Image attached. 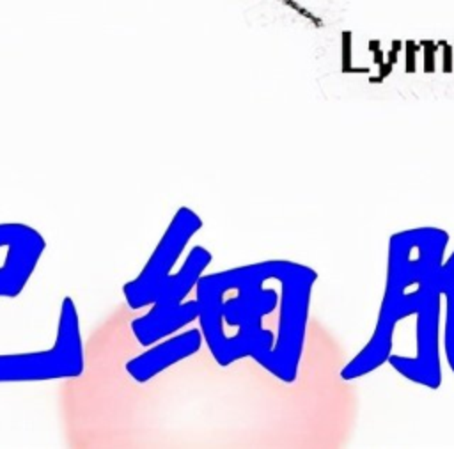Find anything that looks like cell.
Instances as JSON below:
<instances>
[{"instance_id": "7c38bea8", "label": "cell", "mask_w": 454, "mask_h": 449, "mask_svg": "<svg viewBox=\"0 0 454 449\" xmlns=\"http://www.w3.org/2000/svg\"><path fill=\"white\" fill-rule=\"evenodd\" d=\"M438 44L442 46V69H443V73H452L454 71V50L445 41H440Z\"/></svg>"}, {"instance_id": "8992f818", "label": "cell", "mask_w": 454, "mask_h": 449, "mask_svg": "<svg viewBox=\"0 0 454 449\" xmlns=\"http://www.w3.org/2000/svg\"><path fill=\"white\" fill-rule=\"evenodd\" d=\"M443 291L434 286L424 302L420 303L417 314V355L403 357L390 355V366L404 378L413 383L424 385L427 389H438L442 383V366H440V303Z\"/></svg>"}, {"instance_id": "9a60e30c", "label": "cell", "mask_w": 454, "mask_h": 449, "mask_svg": "<svg viewBox=\"0 0 454 449\" xmlns=\"http://www.w3.org/2000/svg\"><path fill=\"white\" fill-rule=\"evenodd\" d=\"M390 48L395 50V51H401V50H403V41H399V39L392 41V46H390Z\"/></svg>"}, {"instance_id": "52a82bcc", "label": "cell", "mask_w": 454, "mask_h": 449, "mask_svg": "<svg viewBox=\"0 0 454 449\" xmlns=\"http://www.w3.org/2000/svg\"><path fill=\"white\" fill-rule=\"evenodd\" d=\"M44 238L25 224H0V296H18L32 277L43 252Z\"/></svg>"}, {"instance_id": "30bf717a", "label": "cell", "mask_w": 454, "mask_h": 449, "mask_svg": "<svg viewBox=\"0 0 454 449\" xmlns=\"http://www.w3.org/2000/svg\"><path fill=\"white\" fill-rule=\"evenodd\" d=\"M351 32H342V71L351 73Z\"/></svg>"}, {"instance_id": "9c48e42d", "label": "cell", "mask_w": 454, "mask_h": 449, "mask_svg": "<svg viewBox=\"0 0 454 449\" xmlns=\"http://www.w3.org/2000/svg\"><path fill=\"white\" fill-rule=\"evenodd\" d=\"M419 44L424 53V73H433L434 71V55H436L438 46H436V43H433L429 39H424Z\"/></svg>"}, {"instance_id": "3957f363", "label": "cell", "mask_w": 454, "mask_h": 449, "mask_svg": "<svg viewBox=\"0 0 454 449\" xmlns=\"http://www.w3.org/2000/svg\"><path fill=\"white\" fill-rule=\"evenodd\" d=\"M83 344L74 302L66 296L60 305L57 337L51 348L0 355V383L74 378L83 373Z\"/></svg>"}, {"instance_id": "6da1fadb", "label": "cell", "mask_w": 454, "mask_h": 449, "mask_svg": "<svg viewBox=\"0 0 454 449\" xmlns=\"http://www.w3.org/2000/svg\"><path fill=\"white\" fill-rule=\"evenodd\" d=\"M270 261L202 275L195 286L200 334L213 358L231 366L241 358H254L270 371L275 335L262 321L277 311L282 286L266 288ZM282 268V259H280ZM280 284V270H278Z\"/></svg>"}, {"instance_id": "5b68a950", "label": "cell", "mask_w": 454, "mask_h": 449, "mask_svg": "<svg viewBox=\"0 0 454 449\" xmlns=\"http://www.w3.org/2000/svg\"><path fill=\"white\" fill-rule=\"evenodd\" d=\"M200 227V217L190 208L183 206L176 211L142 272L133 280L124 284L122 293L128 307L137 311L151 305L154 293L172 275L170 272L177 257Z\"/></svg>"}, {"instance_id": "2e32d148", "label": "cell", "mask_w": 454, "mask_h": 449, "mask_svg": "<svg viewBox=\"0 0 454 449\" xmlns=\"http://www.w3.org/2000/svg\"><path fill=\"white\" fill-rule=\"evenodd\" d=\"M378 48H380V41H374V39L369 41V50H371V51H374V50H378Z\"/></svg>"}, {"instance_id": "277c9868", "label": "cell", "mask_w": 454, "mask_h": 449, "mask_svg": "<svg viewBox=\"0 0 454 449\" xmlns=\"http://www.w3.org/2000/svg\"><path fill=\"white\" fill-rule=\"evenodd\" d=\"M211 263V252L197 245L186 256L181 270L172 273L154 293L147 314L131 321V332L142 346H151L199 316L197 300L183 302L197 286L202 272Z\"/></svg>"}, {"instance_id": "ba28073f", "label": "cell", "mask_w": 454, "mask_h": 449, "mask_svg": "<svg viewBox=\"0 0 454 449\" xmlns=\"http://www.w3.org/2000/svg\"><path fill=\"white\" fill-rule=\"evenodd\" d=\"M200 328L186 330L170 339L158 343L147 351L133 357L126 362V373L138 383H145L167 367L184 360L186 357L195 355L202 346Z\"/></svg>"}, {"instance_id": "7a4b0ae2", "label": "cell", "mask_w": 454, "mask_h": 449, "mask_svg": "<svg viewBox=\"0 0 454 449\" xmlns=\"http://www.w3.org/2000/svg\"><path fill=\"white\" fill-rule=\"evenodd\" d=\"M447 243L449 234L440 227H415L390 236L387 286L376 328L365 348L342 367V380L365 376L388 360L397 323L415 314L427 293L440 284Z\"/></svg>"}, {"instance_id": "8fae6325", "label": "cell", "mask_w": 454, "mask_h": 449, "mask_svg": "<svg viewBox=\"0 0 454 449\" xmlns=\"http://www.w3.org/2000/svg\"><path fill=\"white\" fill-rule=\"evenodd\" d=\"M420 50V44H417L415 41H406L404 43V55H406V73H413L415 71V60H417V53Z\"/></svg>"}, {"instance_id": "5bb4252c", "label": "cell", "mask_w": 454, "mask_h": 449, "mask_svg": "<svg viewBox=\"0 0 454 449\" xmlns=\"http://www.w3.org/2000/svg\"><path fill=\"white\" fill-rule=\"evenodd\" d=\"M374 53V64L378 66V64H381L385 59H383V50L381 48H378V50H374L372 51Z\"/></svg>"}, {"instance_id": "4fadbf2b", "label": "cell", "mask_w": 454, "mask_h": 449, "mask_svg": "<svg viewBox=\"0 0 454 449\" xmlns=\"http://www.w3.org/2000/svg\"><path fill=\"white\" fill-rule=\"evenodd\" d=\"M397 53H399V51H395V50H392V48H390V50H388V53H387V62H390V64L394 66V64L397 62Z\"/></svg>"}]
</instances>
